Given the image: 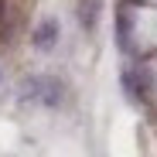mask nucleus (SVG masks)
I'll return each instance as SVG.
<instances>
[{"mask_svg": "<svg viewBox=\"0 0 157 157\" xmlns=\"http://www.w3.org/2000/svg\"><path fill=\"white\" fill-rule=\"evenodd\" d=\"M21 99H31V102H41V106H58L65 99V86L51 75H28L21 82Z\"/></svg>", "mask_w": 157, "mask_h": 157, "instance_id": "f257e3e1", "label": "nucleus"}, {"mask_svg": "<svg viewBox=\"0 0 157 157\" xmlns=\"http://www.w3.org/2000/svg\"><path fill=\"white\" fill-rule=\"evenodd\" d=\"M123 89H126V96L133 99V102H147V96H150V89H154V75H150L144 65H137V68L123 72Z\"/></svg>", "mask_w": 157, "mask_h": 157, "instance_id": "f03ea898", "label": "nucleus"}, {"mask_svg": "<svg viewBox=\"0 0 157 157\" xmlns=\"http://www.w3.org/2000/svg\"><path fill=\"white\" fill-rule=\"evenodd\" d=\"M31 44L38 51H51V48L58 44V21L55 17H44L38 28H34V34H31Z\"/></svg>", "mask_w": 157, "mask_h": 157, "instance_id": "7ed1b4c3", "label": "nucleus"}, {"mask_svg": "<svg viewBox=\"0 0 157 157\" xmlns=\"http://www.w3.org/2000/svg\"><path fill=\"white\" fill-rule=\"evenodd\" d=\"M102 14V0H78V28L82 31H96Z\"/></svg>", "mask_w": 157, "mask_h": 157, "instance_id": "20e7f679", "label": "nucleus"}, {"mask_svg": "<svg viewBox=\"0 0 157 157\" xmlns=\"http://www.w3.org/2000/svg\"><path fill=\"white\" fill-rule=\"evenodd\" d=\"M14 10H10V0H0V44H10L14 41Z\"/></svg>", "mask_w": 157, "mask_h": 157, "instance_id": "39448f33", "label": "nucleus"}, {"mask_svg": "<svg viewBox=\"0 0 157 157\" xmlns=\"http://www.w3.org/2000/svg\"><path fill=\"white\" fill-rule=\"evenodd\" d=\"M116 44H120V51H130V17H126V10L116 17Z\"/></svg>", "mask_w": 157, "mask_h": 157, "instance_id": "423d86ee", "label": "nucleus"}]
</instances>
